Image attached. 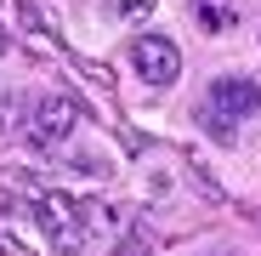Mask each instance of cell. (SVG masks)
<instances>
[{"instance_id":"1","label":"cell","mask_w":261,"mask_h":256,"mask_svg":"<svg viewBox=\"0 0 261 256\" xmlns=\"http://www.w3.org/2000/svg\"><path fill=\"white\" fill-rule=\"evenodd\" d=\"M255 108H261V85L244 80V74H222V80H210V91H204V103H199V125H204L216 143L233 148L239 125L255 120Z\"/></svg>"},{"instance_id":"2","label":"cell","mask_w":261,"mask_h":256,"mask_svg":"<svg viewBox=\"0 0 261 256\" xmlns=\"http://www.w3.org/2000/svg\"><path fill=\"white\" fill-rule=\"evenodd\" d=\"M29 211H34V222L46 228V239H51L57 250H80V239H85V211H80L74 194H34Z\"/></svg>"},{"instance_id":"3","label":"cell","mask_w":261,"mask_h":256,"mask_svg":"<svg viewBox=\"0 0 261 256\" xmlns=\"http://www.w3.org/2000/svg\"><path fill=\"white\" fill-rule=\"evenodd\" d=\"M130 68H137L148 85H170L182 74V46L170 34H142L137 46H130Z\"/></svg>"},{"instance_id":"4","label":"cell","mask_w":261,"mask_h":256,"mask_svg":"<svg viewBox=\"0 0 261 256\" xmlns=\"http://www.w3.org/2000/svg\"><path fill=\"white\" fill-rule=\"evenodd\" d=\"M74 120H80V108H74L68 97H46V103H34V143L51 148V143L74 137Z\"/></svg>"},{"instance_id":"5","label":"cell","mask_w":261,"mask_h":256,"mask_svg":"<svg viewBox=\"0 0 261 256\" xmlns=\"http://www.w3.org/2000/svg\"><path fill=\"white\" fill-rule=\"evenodd\" d=\"M193 23L204 34H233L239 29V12H233V0H193Z\"/></svg>"},{"instance_id":"6","label":"cell","mask_w":261,"mask_h":256,"mask_svg":"<svg viewBox=\"0 0 261 256\" xmlns=\"http://www.w3.org/2000/svg\"><path fill=\"white\" fill-rule=\"evenodd\" d=\"M148 12H153V0H125V6H114V17H125V23H137Z\"/></svg>"},{"instance_id":"7","label":"cell","mask_w":261,"mask_h":256,"mask_svg":"<svg viewBox=\"0 0 261 256\" xmlns=\"http://www.w3.org/2000/svg\"><path fill=\"white\" fill-rule=\"evenodd\" d=\"M0 256H23V250H17V245H6V239H0Z\"/></svg>"},{"instance_id":"8","label":"cell","mask_w":261,"mask_h":256,"mask_svg":"<svg viewBox=\"0 0 261 256\" xmlns=\"http://www.w3.org/2000/svg\"><path fill=\"white\" fill-rule=\"evenodd\" d=\"M0 57H6V34H0Z\"/></svg>"}]
</instances>
